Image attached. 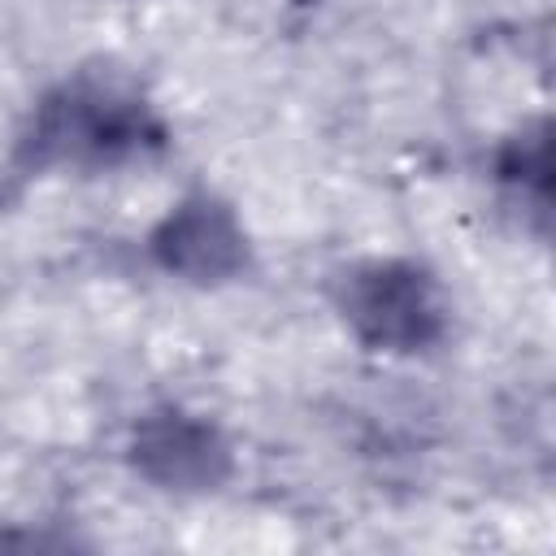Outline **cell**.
<instances>
[{"label": "cell", "mask_w": 556, "mask_h": 556, "mask_svg": "<svg viewBox=\"0 0 556 556\" xmlns=\"http://www.w3.org/2000/svg\"><path fill=\"white\" fill-rule=\"evenodd\" d=\"M135 460L156 482H174V486H208L226 473V447L217 443V434L178 413L143 421L135 439Z\"/></svg>", "instance_id": "277c9868"}, {"label": "cell", "mask_w": 556, "mask_h": 556, "mask_svg": "<svg viewBox=\"0 0 556 556\" xmlns=\"http://www.w3.org/2000/svg\"><path fill=\"white\" fill-rule=\"evenodd\" d=\"M152 252L165 269H178L195 282L230 278L243 265V235L235 230L230 213L213 200H187L152 239Z\"/></svg>", "instance_id": "3957f363"}, {"label": "cell", "mask_w": 556, "mask_h": 556, "mask_svg": "<svg viewBox=\"0 0 556 556\" xmlns=\"http://www.w3.org/2000/svg\"><path fill=\"white\" fill-rule=\"evenodd\" d=\"M161 139L165 130L139 91H130L117 74L87 70L43 96L30 117V130L22 135L17 161L26 169H100L135 161L161 148Z\"/></svg>", "instance_id": "6da1fadb"}, {"label": "cell", "mask_w": 556, "mask_h": 556, "mask_svg": "<svg viewBox=\"0 0 556 556\" xmlns=\"http://www.w3.org/2000/svg\"><path fill=\"white\" fill-rule=\"evenodd\" d=\"M343 313L356 334L387 352H417L443 334V300L426 269L404 261L365 265L343 282Z\"/></svg>", "instance_id": "7a4b0ae2"}]
</instances>
